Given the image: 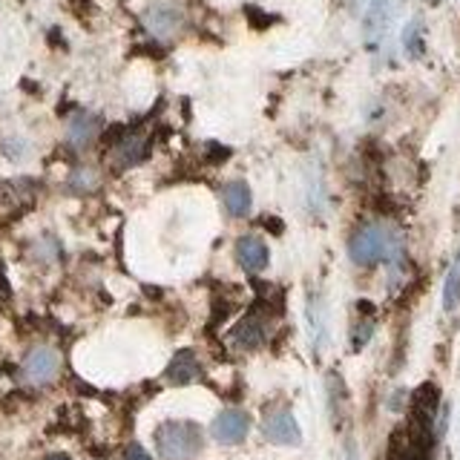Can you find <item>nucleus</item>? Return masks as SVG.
I'll return each mask as SVG.
<instances>
[{
	"instance_id": "17",
	"label": "nucleus",
	"mask_w": 460,
	"mask_h": 460,
	"mask_svg": "<svg viewBox=\"0 0 460 460\" xmlns=\"http://www.w3.org/2000/svg\"><path fill=\"white\" fill-rule=\"evenodd\" d=\"M43 460H72V457H69V455H61V452H55V455H47Z\"/></svg>"
},
{
	"instance_id": "9",
	"label": "nucleus",
	"mask_w": 460,
	"mask_h": 460,
	"mask_svg": "<svg viewBox=\"0 0 460 460\" xmlns=\"http://www.w3.org/2000/svg\"><path fill=\"white\" fill-rule=\"evenodd\" d=\"M234 345L242 351H253L259 349V345L265 342L268 337V331H265V323H262V316H256V314H248L244 320L234 328Z\"/></svg>"
},
{
	"instance_id": "15",
	"label": "nucleus",
	"mask_w": 460,
	"mask_h": 460,
	"mask_svg": "<svg viewBox=\"0 0 460 460\" xmlns=\"http://www.w3.org/2000/svg\"><path fill=\"white\" fill-rule=\"evenodd\" d=\"M72 184H78L81 190H93V187H95V172L93 170H78L75 179H72Z\"/></svg>"
},
{
	"instance_id": "13",
	"label": "nucleus",
	"mask_w": 460,
	"mask_h": 460,
	"mask_svg": "<svg viewBox=\"0 0 460 460\" xmlns=\"http://www.w3.org/2000/svg\"><path fill=\"white\" fill-rule=\"evenodd\" d=\"M457 305H460V259L452 265L449 277H446V285H443V308L455 311Z\"/></svg>"
},
{
	"instance_id": "16",
	"label": "nucleus",
	"mask_w": 460,
	"mask_h": 460,
	"mask_svg": "<svg viewBox=\"0 0 460 460\" xmlns=\"http://www.w3.org/2000/svg\"><path fill=\"white\" fill-rule=\"evenodd\" d=\"M124 460H153V457H150L147 449H144V446L129 443V446H127V452H124Z\"/></svg>"
},
{
	"instance_id": "6",
	"label": "nucleus",
	"mask_w": 460,
	"mask_h": 460,
	"mask_svg": "<svg viewBox=\"0 0 460 460\" xmlns=\"http://www.w3.org/2000/svg\"><path fill=\"white\" fill-rule=\"evenodd\" d=\"M248 431H251V417L248 411H242V409H225L216 414V420L210 426V435L225 443V446H236L242 443L244 438H248Z\"/></svg>"
},
{
	"instance_id": "8",
	"label": "nucleus",
	"mask_w": 460,
	"mask_h": 460,
	"mask_svg": "<svg viewBox=\"0 0 460 460\" xmlns=\"http://www.w3.org/2000/svg\"><path fill=\"white\" fill-rule=\"evenodd\" d=\"M236 262L248 270V273H259L265 270L270 262V251L268 244L259 239V236H242L236 242Z\"/></svg>"
},
{
	"instance_id": "2",
	"label": "nucleus",
	"mask_w": 460,
	"mask_h": 460,
	"mask_svg": "<svg viewBox=\"0 0 460 460\" xmlns=\"http://www.w3.org/2000/svg\"><path fill=\"white\" fill-rule=\"evenodd\" d=\"M155 449L162 460H196L201 452V429L193 420H167L155 429Z\"/></svg>"
},
{
	"instance_id": "1",
	"label": "nucleus",
	"mask_w": 460,
	"mask_h": 460,
	"mask_svg": "<svg viewBox=\"0 0 460 460\" xmlns=\"http://www.w3.org/2000/svg\"><path fill=\"white\" fill-rule=\"evenodd\" d=\"M400 251H402L400 234L392 225H383V222H368L363 227H357L349 242V256L359 268L394 262Z\"/></svg>"
},
{
	"instance_id": "14",
	"label": "nucleus",
	"mask_w": 460,
	"mask_h": 460,
	"mask_svg": "<svg viewBox=\"0 0 460 460\" xmlns=\"http://www.w3.org/2000/svg\"><path fill=\"white\" fill-rule=\"evenodd\" d=\"M394 6H397V0H374L371 14H368V29H374V32H383L385 23L392 21Z\"/></svg>"
},
{
	"instance_id": "3",
	"label": "nucleus",
	"mask_w": 460,
	"mask_h": 460,
	"mask_svg": "<svg viewBox=\"0 0 460 460\" xmlns=\"http://www.w3.org/2000/svg\"><path fill=\"white\" fill-rule=\"evenodd\" d=\"M61 374V354L52 345H35L23 359V380L29 385H49Z\"/></svg>"
},
{
	"instance_id": "5",
	"label": "nucleus",
	"mask_w": 460,
	"mask_h": 460,
	"mask_svg": "<svg viewBox=\"0 0 460 460\" xmlns=\"http://www.w3.org/2000/svg\"><path fill=\"white\" fill-rule=\"evenodd\" d=\"M262 435L265 440L277 446H299L302 443V429L291 409H273L262 420Z\"/></svg>"
},
{
	"instance_id": "10",
	"label": "nucleus",
	"mask_w": 460,
	"mask_h": 460,
	"mask_svg": "<svg viewBox=\"0 0 460 460\" xmlns=\"http://www.w3.org/2000/svg\"><path fill=\"white\" fill-rule=\"evenodd\" d=\"M199 374H201V366H199V359L193 351H179L176 357L170 359V366L164 371V377L167 383L172 385H187V383H193L199 380Z\"/></svg>"
},
{
	"instance_id": "11",
	"label": "nucleus",
	"mask_w": 460,
	"mask_h": 460,
	"mask_svg": "<svg viewBox=\"0 0 460 460\" xmlns=\"http://www.w3.org/2000/svg\"><path fill=\"white\" fill-rule=\"evenodd\" d=\"M98 136V119L95 115H90V112H75L69 119V124H66V141L72 144V147H86L93 138Z\"/></svg>"
},
{
	"instance_id": "4",
	"label": "nucleus",
	"mask_w": 460,
	"mask_h": 460,
	"mask_svg": "<svg viewBox=\"0 0 460 460\" xmlns=\"http://www.w3.org/2000/svg\"><path fill=\"white\" fill-rule=\"evenodd\" d=\"M144 23H147V29L158 40H170L181 32L184 14L176 4H170V0H155L147 9V14H144Z\"/></svg>"
},
{
	"instance_id": "12",
	"label": "nucleus",
	"mask_w": 460,
	"mask_h": 460,
	"mask_svg": "<svg viewBox=\"0 0 460 460\" xmlns=\"http://www.w3.org/2000/svg\"><path fill=\"white\" fill-rule=\"evenodd\" d=\"M222 201L230 216H248L251 208H253V196H251V187L244 181H227L222 187Z\"/></svg>"
},
{
	"instance_id": "7",
	"label": "nucleus",
	"mask_w": 460,
	"mask_h": 460,
	"mask_svg": "<svg viewBox=\"0 0 460 460\" xmlns=\"http://www.w3.org/2000/svg\"><path fill=\"white\" fill-rule=\"evenodd\" d=\"M147 150H150V141L144 133H127L115 141V147L110 153L112 158V167L115 170H127V167H136L141 164L144 158H147Z\"/></svg>"
}]
</instances>
